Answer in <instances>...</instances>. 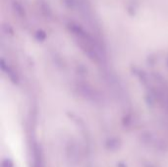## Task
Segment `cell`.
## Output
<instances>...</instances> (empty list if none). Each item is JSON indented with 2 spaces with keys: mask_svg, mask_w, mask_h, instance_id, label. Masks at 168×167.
Segmentation results:
<instances>
[{
  "mask_svg": "<svg viewBox=\"0 0 168 167\" xmlns=\"http://www.w3.org/2000/svg\"><path fill=\"white\" fill-rule=\"evenodd\" d=\"M2 167H13V164H12L10 160L6 159L2 162Z\"/></svg>",
  "mask_w": 168,
  "mask_h": 167,
  "instance_id": "obj_1",
  "label": "cell"
}]
</instances>
